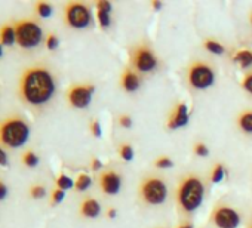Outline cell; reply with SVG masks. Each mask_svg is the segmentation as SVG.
<instances>
[{"mask_svg":"<svg viewBox=\"0 0 252 228\" xmlns=\"http://www.w3.org/2000/svg\"><path fill=\"white\" fill-rule=\"evenodd\" d=\"M98 21H99L102 28H107L110 26V14L98 11Z\"/></svg>","mask_w":252,"mask_h":228,"instance_id":"cell-27","label":"cell"},{"mask_svg":"<svg viewBox=\"0 0 252 228\" xmlns=\"http://www.w3.org/2000/svg\"><path fill=\"white\" fill-rule=\"evenodd\" d=\"M3 46H12L17 40V31L11 26H3L2 27V34H0Z\"/></svg>","mask_w":252,"mask_h":228,"instance_id":"cell-15","label":"cell"},{"mask_svg":"<svg viewBox=\"0 0 252 228\" xmlns=\"http://www.w3.org/2000/svg\"><path fill=\"white\" fill-rule=\"evenodd\" d=\"M153 8H155L156 11L162 9V2H153Z\"/></svg>","mask_w":252,"mask_h":228,"instance_id":"cell-39","label":"cell"},{"mask_svg":"<svg viewBox=\"0 0 252 228\" xmlns=\"http://www.w3.org/2000/svg\"><path fill=\"white\" fill-rule=\"evenodd\" d=\"M120 185H122V179H120V176L116 172L108 171V172L102 173V176H101V187H102L104 193H107V194H117L119 190H120Z\"/></svg>","mask_w":252,"mask_h":228,"instance_id":"cell-12","label":"cell"},{"mask_svg":"<svg viewBox=\"0 0 252 228\" xmlns=\"http://www.w3.org/2000/svg\"><path fill=\"white\" fill-rule=\"evenodd\" d=\"M80 212L86 218H96L101 213V204L95 199H86L80 206Z\"/></svg>","mask_w":252,"mask_h":228,"instance_id":"cell-14","label":"cell"},{"mask_svg":"<svg viewBox=\"0 0 252 228\" xmlns=\"http://www.w3.org/2000/svg\"><path fill=\"white\" fill-rule=\"evenodd\" d=\"M91 131H92V134H94L95 137H101V134H102L101 125H99V123H98L96 120L91 123Z\"/></svg>","mask_w":252,"mask_h":228,"instance_id":"cell-33","label":"cell"},{"mask_svg":"<svg viewBox=\"0 0 252 228\" xmlns=\"http://www.w3.org/2000/svg\"><path fill=\"white\" fill-rule=\"evenodd\" d=\"M95 92L94 86H73L68 90V101L76 108H85L92 101V93Z\"/></svg>","mask_w":252,"mask_h":228,"instance_id":"cell-8","label":"cell"},{"mask_svg":"<svg viewBox=\"0 0 252 228\" xmlns=\"http://www.w3.org/2000/svg\"><path fill=\"white\" fill-rule=\"evenodd\" d=\"M20 90L23 98L32 105H42L51 101L55 93V80L46 68H29L23 77Z\"/></svg>","mask_w":252,"mask_h":228,"instance_id":"cell-1","label":"cell"},{"mask_svg":"<svg viewBox=\"0 0 252 228\" xmlns=\"http://www.w3.org/2000/svg\"><path fill=\"white\" fill-rule=\"evenodd\" d=\"M234 61L240 64L242 68H248L251 64H252V52L251 51H239L236 55H234Z\"/></svg>","mask_w":252,"mask_h":228,"instance_id":"cell-16","label":"cell"},{"mask_svg":"<svg viewBox=\"0 0 252 228\" xmlns=\"http://www.w3.org/2000/svg\"><path fill=\"white\" fill-rule=\"evenodd\" d=\"M30 135L29 126L20 119H8L2 123L0 129V140L11 148H18L27 142Z\"/></svg>","mask_w":252,"mask_h":228,"instance_id":"cell-3","label":"cell"},{"mask_svg":"<svg viewBox=\"0 0 252 228\" xmlns=\"http://www.w3.org/2000/svg\"><path fill=\"white\" fill-rule=\"evenodd\" d=\"M203 194H205V187L202 181L196 176H189L181 182L177 197L183 210L193 212L202 204Z\"/></svg>","mask_w":252,"mask_h":228,"instance_id":"cell-2","label":"cell"},{"mask_svg":"<svg viewBox=\"0 0 252 228\" xmlns=\"http://www.w3.org/2000/svg\"><path fill=\"white\" fill-rule=\"evenodd\" d=\"M36 12H37L42 18H48V17H51V14H52V6L48 5V3L40 2V3L36 5Z\"/></svg>","mask_w":252,"mask_h":228,"instance_id":"cell-21","label":"cell"},{"mask_svg":"<svg viewBox=\"0 0 252 228\" xmlns=\"http://www.w3.org/2000/svg\"><path fill=\"white\" fill-rule=\"evenodd\" d=\"M214 222L220 228H236L240 222L239 213L233 210L231 207H218L214 212Z\"/></svg>","mask_w":252,"mask_h":228,"instance_id":"cell-9","label":"cell"},{"mask_svg":"<svg viewBox=\"0 0 252 228\" xmlns=\"http://www.w3.org/2000/svg\"><path fill=\"white\" fill-rule=\"evenodd\" d=\"M6 193H8V188H6L5 182H2V184H0V199H5Z\"/></svg>","mask_w":252,"mask_h":228,"instance_id":"cell-37","label":"cell"},{"mask_svg":"<svg viewBox=\"0 0 252 228\" xmlns=\"http://www.w3.org/2000/svg\"><path fill=\"white\" fill-rule=\"evenodd\" d=\"M57 185H58V188L60 190H70V188H73L76 184L73 182V179L70 178V176H67V175H64V173H61L58 178H57Z\"/></svg>","mask_w":252,"mask_h":228,"instance_id":"cell-18","label":"cell"},{"mask_svg":"<svg viewBox=\"0 0 252 228\" xmlns=\"http://www.w3.org/2000/svg\"><path fill=\"white\" fill-rule=\"evenodd\" d=\"M239 126L243 132L252 134V111H245L239 117Z\"/></svg>","mask_w":252,"mask_h":228,"instance_id":"cell-17","label":"cell"},{"mask_svg":"<svg viewBox=\"0 0 252 228\" xmlns=\"http://www.w3.org/2000/svg\"><path fill=\"white\" fill-rule=\"evenodd\" d=\"M17 42L21 48H36L40 45L43 33L37 23L33 21H21L15 27Z\"/></svg>","mask_w":252,"mask_h":228,"instance_id":"cell-4","label":"cell"},{"mask_svg":"<svg viewBox=\"0 0 252 228\" xmlns=\"http://www.w3.org/2000/svg\"><path fill=\"white\" fill-rule=\"evenodd\" d=\"M23 163L29 168H34L37 163H39V157L36 156V153L33 151H27L24 156H23Z\"/></svg>","mask_w":252,"mask_h":228,"instance_id":"cell-20","label":"cell"},{"mask_svg":"<svg viewBox=\"0 0 252 228\" xmlns=\"http://www.w3.org/2000/svg\"><path fill=\"white\" fill-rule=\"evenodd\" d=\"M0 162H2V165H3V166L8 163V156H6V151H5L3 148L0 150Z\"/></svg>","mask_w":252,"mask_h":228,"instance_id":"cell-36","label":"cell"},{"mask_svg":"<svg viewBox=\"0 0 252 228\" xmlns=\"http://www.w3.org/2000/svg\"><path fill=\"white\" fill-rule=\"evenodd\" d=\"M65 20L74 28H85L91 24V11L82 3H70L65 11Z\"/></svg>","mask_w":252,"mask_h":228,"instance_id":"cell-7","label":"cell"},{"mask_svg":"<svg viewBox=\"0 0 252 228\" xmlns=\"http://www.w3.org/2000/svg\"><path fill=\"white\" fill-rule=\"evenodd\" d=\"M205 48H206L209 52L217 54V55H221V54L224 52V46L220 45V43H217V42H214V40H206V42H205Z\"/></svg>","mask_w":252,"mask_h":228,"instance_id":"cell-23","label":"cell"},{"mask_svg":"<svg viewBox=\"0 0 252 228\" xmlns=\"http://www.w3.org/2000/svg\"><path fill=\"white\" fill-rule=\"evenodd\" d=\"M107 213H108V218H111V219H113V218H116V215H117L116 209H108V212H107Z\"/></svg>","mask_w":252,"mask_h":228,"instance_id":"cell-38","label":"cell"},{"mask_svg":"<svg viewBox=\"0 0 252 228\" xmlns=\"http://www.w3.org/2000/svg\"><path fill=\"white\" fill-rule=\"evenodd\" d=\"M214 70L205 62H194L189 68V82L194 89H206L214 85Z\"/></svg>","mask_w":252,"mask_h":228,"instance_id":"cell-6","label":"cell"},{"mask_svg":"<svg viewBox=\"0 0 252 228\" xmlns=\"http://www.w3.org/2000/svg\"><path fill=\"white\" fill-rule=\"evenodd\" d=\"M141 196L149 204H162L168 196L166 184L159 178H147L141 185Z\"/></svg>","mask_w":252,"mask_h":228,"instance_id":"cell-5","label":"cell"},{"mask_svg":"<svg viewBox=\"0 0 252 228\" xmlns=\"http://www.w3.org/2000/svg\"><path fill=\"white\" fill-rule=\"evenodd\" d=\"M101 168H102L101 160H99V159H94V160H92V169H94V171H99Z\"/></svg>","mask_w":252,"mask_h":228,"instance_id":"cell-35","label":"cell"},{"mask_svg":"<svg viewBox=\"0 0 252 228\" xmlns=\"http://www.w3.org/2000/svg\"><path fill=\"white\" fill-rule=\"evenodd\" d=\"M58 45H60V42H58L57 36H55V34H49V36H48V40H46V46H48V49L54 51V49H57V48H58Z\"/></svg>","mask_w":252,"mask_h":228,"instance_id":"cell-28","label":"cell"},{"mask_svg":"<svg viewBox=\"0 0 252 228\" xmlns=\"http://www.w3.org/2000/svg\"><path fill=\"white\" fill-rule=\"evenodd\" d=\"M243 89L248 90L249 93H252V74H248L245 79H243V83H242Z\"/></svg>","mask_w":252,"mask_h":228,"instance_id":"cell-32","label":"cell"},{"mask_svg":"<svg viewBox=\"0 0 252 228\" xmlns=\"http://www.w3.org/2000/svg\"><path fill=\"white\" fill-rule=\"evenodd\" d=\"M96 8H98V11H101V12H107V14L111 12V3H110V2H105V0H101V2H98Z\"/></svg>","mask_w":252,"mask_h":228,"instance_id":"cell-31","label":"cell"},{"mask_svg":"<svg viewBox=\"0 0 252 228\" xmlns=\"http://www.w3.org/2000/svg\"><path fill=\"white\" fill-rule=\"evenodd\" d=\"M178 228H193V225H191V224H184V225H181V227H178Z\"/></svg>","mask_w":252,"mask_h":228,"instance_id":"cell-40","label":"cell"},{"mask_svg":"<svg viewBox=\"0 0 252 228\" xmlns=\"http://www.w3.org/2000/svg\"><path fill=\"white\" fill-rule=\"evenodd\" d=\"M251 23H252V14H251Z\"/></svg>","mask_w":252,"mask_h":228,"instance_id":"cell-41","label":"cell"},{"mask_svg":"<svg viewBox=\"0 0 252 228\" xmlns=\"http://www.w3.org/2000/svg\"><path fill=\"white\" fill-rule=\"evenodd\" d=\"M134 64H135V67H137L138 71H141V73H149V71H152V70L156 68L158 61H156V57L153 55V52H152L149 48L143 46V48H138V49L135 51Z\"/></svg>","mask_w":252,"mask_h":228,"instance_id":"cell-10","label":"cell"},{"mask_svg":"<svg viewBox=\"0 0 252 228\" xmlns=\"http://www.w3.org/2000/svg\"><path fill=\"white\" fill-rule=\"evenodd\" d=\"M122 86L126 92H135L140 87V77L134 71L126 70L122 74Z\"/></svg>","mask_w":252,"mask_h":228,"instance_id":"cell-13","label":"cell"},{"mask_svg":"<svg viewBox=\"0 0 252 228\" xmlns=\"http://www.w3.org/2000/svg\"><path fill=\"white\" fill-rule=\"evenodd\" d=\"M91 184H92V179H91V176L89 175H86V173H82V175H79V178H77V181H76V188L79 190V191H85V190H88L89 187H91Z\"/></svg>","mask_w":252,"mask_h":228,"instance_id":"cell-19","label":"cell"},{"mask_svg":"<svg viewBox=\"0 0 252 228\" xmlns=\"http://www.w3.org/2000/svg\"><path fill=\"white\" fill-rule=\"evenodd\" d=\"M64 197H65V191H64V190L57 188V190L52 193V201H54V203H61V201L64 200Z\"/></svg>","mask_w":252,"mask_h":228,"instance_id":"cell-30","label":"cell"},{"mask_svg":"<svg viewBox=\"0 0 252 228\" xmlns=\"http://www.w3.org/2000/svg\"><path fill=\"white\" fill-rule=\"evenodd\" d=\"M119 123H120V126H123V128H131V126H132V119H131L129 116H122V117L119 119Z\"/></svg>","mask_w":252,"mask_h":228,"instance_id":"cell-34","label":"cell"},{"mask_svg":"<svg viewBox=\"0 0 252 228\" xmlns=\"http://www.w3.org/2000/svg\"><path fill=\"white\" fill-rule=\"evenodd\" d=\"M194 153H196L197 156H200V157H206V156H209V150H208V147H206L205 144H196V147H194Z\"/></svg>","mask_w":252,"mask_h":228,"instance_id":"cell-29","label":"cell"},{"mask_svg":"<svg viewBox=\"0 0 252 228\" xmlns=\"http://www.w3.org/2000/svg\"><path fill=\"white\" fill-rule=\"evenodd\" d=\"M187 123H189V108H187L186 102H180L175 108L174 116L168 122V128L169 129H178V128L186 126Z\"/></svg>","mask_w":252,"mask_h":228,"instance_id":"cell-11","label":"cell"},{"mask_svg":"<svg viewBox=\"0 0 252 228\" xmlns=\"http://www.w3.org/2000/svg\"><path fill=\"white\" fill-rule=\"evenodd\" d=\"M156 166L158 168H160V169H169V168H172L174 166V162L169 159V157H160V159H158L156 160Z\"/></svg>","mask_w":252,"mask_h":228,"instance_id":"cell-26","label":"cell"},{"mask_svg":"<svg viewBox=\"0 0 252 228\" xmlns=\"http://www.w3.org/2000/svg\"><path fill=\"white\" fill-rule=\"evenodd\" d=\"M224 178V166L221 165V163H218L215 168H214V171H212V176H211V179H212V182H220L221 179Z\"/></svg>","mask_w":252,"mask_h":228,"instance_id":"cell-24","label":"cell"},{"mask_svg":"<svg viewBox=\"0 0 252 228\" xmlns=\"http://www.w3.org/2000/svg\"><path fill=\"white\" fill-rule=\"evenodd\" d=\"M30 194H32V197H34V199H42V197L46 196V188H45L43 185H34V187H32Z\"/></svg>","mask_w":252,"mask_h":228,"instance_id":"cell-25","label":"cell"},{"mask_svg":"<svg viewBox=\"0 0 252 228\" xmlns=\"http://www.w3.org/2000/svg\"><path fill=\"white\" fill-rule=\"evenodd\" d=\"M119 153H120V157H122L123 160H126V162H131V160L134 159V150H132L131 145L123 144V145L120 147Z\"/></svg>","mask_w":252,"mask_h":228,"instance_id":"cell-22","label":"cell"}]
</instances>
